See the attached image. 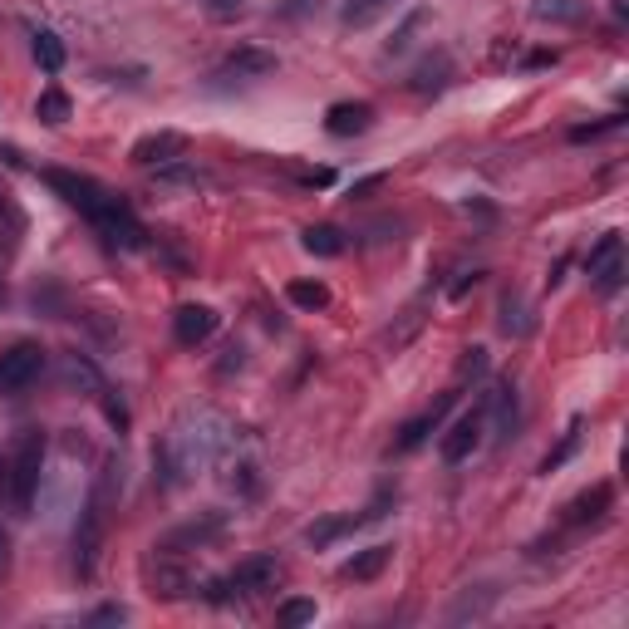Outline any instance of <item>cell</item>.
<instances>
[{
  "mask_svg": "<svg viewBox=\"0 0 629 629\" xmlns=\"http://www.w3.org/2000/svg\"><path fill=\"white\" fill-rule=\"evenodd\" d=\"M45 187L59 192L74 212H84L89 217V227L104 236V246H114V251H138L143 246V227H138V217H133V207L114 197L109 187H99L94 177H79V172H64V168H45Z\"/></svg>",
  "mask_w": 629,
  "mask_h": 629,
  "instance_id": "6da1fadb",
  "label": "cell"
},
{
  "mask_svg": "<svg viewBox=\"0 0 629 629\" xmlns=\"http://www.w3.org/2000/svg\"><path fill=\"white\" fill-rule=\"evenodd\" d=\"M40 467H45V433L25 428L5 458V512L10 516H30V502L40 492Z\"/></svg>",
  "mask_w": 629,
  "mask_h": 629,
  "instance_id": "7a4b0ae2",
  "label": "cell"
},
{
  "mask_svg": "<svg viewBox=\"0 0 629 629\" xmlns=\"http://www.w3.org/2000/svg\"><path fill=\"white\" fill-rule=\"evenodd\" d=\"M109 487H114V462L104 467L99 487L89 492L84 512H79V526H74V575L79 580H94V566H99V546H104V521H109Z\"/></svg>",
  "mask_w": 629,
  "mask_h": 629,
  "instance_id": "3957f363",
  "label": "cell"
},
{
  "mask_svg": "<svg viewBox=\"0 0 629 629\" xmlns=\"http://www.w3.org/2000/svg\"><path fill=\"white\" fill-rule=\"evenodd\" d=\"M281 561L276 556H246L227 580H212V600H231V595H266L281 585Z\"/></svg>",
  "mask_w": 629,
  "mask_h": 629,
  "instance_id": "277c9868",
  "label": "cell"
},
{
  "mask_svg": "<svg viewBox=\"0 0 629 629\" xmlns=\"http://www.w3.org/2000/svg\"><path fill=\"white\" fill-rule=\"evenodd\" d=\"M45 374V349L40 344H15L0 354V394H25Z\"/></svg>",
  "mask_w": 629,
  "mask_h": 629,
  "instance_id": "5b68a950",
  "label": "cell"
},
{
  "mask_svg": "<svg viewBox=\"0 0 629 629\" xmlns=\"http://www.w3.org/2000/svg\"><path fill=\"white\" fill-rule=\"evenodd\" d=\"M482 433H487V403H477V408H467L458 423L448 428V438L438 443V453L443 462H467L477 448H482Z\"/></svg>",
  "mask_w": 629,
  "mask_h": 629,
  "instance_id": "8992f818",
  "label": "cell"
},
{
  "mask_svg": "<svg viewBox=\"0 0 629 629\" xmlns=\"http://www.w3.org/2000/svg\"><path fill=\"white\" fill-rule=\"evenodd\" d=\"M585 271H590V281L605 290H620L625 286V241L610 231V236H600L595 246H590V261H585Z\"/></svg>",
  "mask_w": 629,
  "mask_h": 629,
  "instance_id": "52a82bcc",
  "label": "cell"
},
{
  "mask_svg": "<svg viewBox=\"0 0 629 629\" xmlns=\"http://www.w3.org/2000/svg\"><path fill=\"white\" fill-rule=\"evenodd\" d=\"M177 158H187V133H177V128H158V133L133 143V163L148 172L163 168V163H177Z\"/></svg>",
  "mask_w": 629,
  "mask_h": 629,
  "instance_id": "ba28073f",
  "label": "cell"
},
{
  "mask_svg": "<svg viewBox=\"0 0 629 629\" xmlns=\"http://www.w3.org/2000/svg\"><path fill=\"white\" fill-rule=\"evenodd\" d=\"M172 335H177V344L197 349L202 340L217 335V310H212V305H177V315H172Z\"/></svg>",
  "mask_w": 629,
  "mask_h": 629,
  "instance_id": "9c48e42d",
  "label": "cell"
},
{
  "mask_svg": "<svg viewBox=\"0 0 629 629\" xmlns=\"http://www.w3.org/2000/svg\"><path fill=\"white\" fill-rule=\"evenodd\" d=\"M369 123H374V109H369V104H330V114H325V133H335V138H354V133H369Z\"/></svg>",
  "mask_w": 629,
  "mask_h": 629,
  "instance_id": "30bf717a",
  "label": "cell"
},
{
  "mask_svg": "<svg viewBox=\"0 0 629 629\" xmlns=\"http://www.w3.org/2000/svg\"><path fill=\"white\" fill-rule=\"evenodd\" d=\"M227 74H236V79H266V74H276V55L261 50V45H241V50L227 55Z\"/></svg>",
  "mask_w": 629,
  "mask_h": 629,
  "instance_id": "8fae6325",
  "label": "cell"
},
{
  "mask_svg": "<svg viewBox=\"0 0 629 629\" xmlns=\"http://www.w3.org/2000/svg\"><path fill=\"white\" fill-rule=\"evenodd\" d=\"M610 502H615V487L610 482H595L585 497H575L571 507H566V521L571 526H585V521H600V516L610 512Z\"/></svg>",
  "mask_w": 629,
  "mask_h": 629,
  "instance_id": "7c38bea8",
  "label": "cell"
},
{
  "mask_svg": "<svg viewBox=\"0 0 629 629\" xmlns=\"http://www.w3.org/2000/svg\"><path fill=\"white\" fill-rule=\"evenodd\" d=\"M453 403H458V389H453V394H443V399L433 403V413H423V418L403 423V433H399V448H403V453H413V448H418V443H423V438H428V433L438 428V418H443V413H448Z\"/></svg>",
  "mask_w": 629,
  "mask_h": 629,
  "instance_id": "4fadbf2b",
  "label": "cell"
},
{
  "mask_svg": "<svg viewBox=\"0 0 629 629\" xmlns=\"http://www.w3.org/2000/svg\"><path fill=\"white\" fill-rule=\"evenodd\" d=\"M222 531V516H207V521H187V526H177L168 541H163V551H182V546H207L212 536Z\"/></svg>",
  "mask_w": 629,
  "mask_h": 629,
  "instance_id": "5bb4252c",
  "label": "cell"
},
{
  "mask_svg": "<svg viewBox=\"0 0 629 629\" xmlns=\"http://www.w3.org/2000/svg\"><path fill=\"white\" fill-rule=\"evenodd\" d=\"M64 384L69 389H84V394H104V379H99V369L84 359V354H64Z\"/></svg>",
  "mask_w": 629,
  "mask_h": 629,
  "instance_id": "9a60e30c",
  "label": "cell"
},
{
  "mask_svg": "<svg viewBox=\"0 0 629 629\" xmlns=\"http://www.w3.org/2000/svg\"><path fill=\"white\" fill-rule=\"evenodd\" d=\"M359 521H364V516H354V512H349V516H320V521L305 531V541H310L315 551H325V546H335V541H340L344 531H354Z\"/></svg>",
  "mask_w": 629,
  "mask_h": 629,
  "instance_id": "2e32d148",
  "label": "cell"
},
{
  "mask_svg": "<svg viewBox=\"0 0 629 629\" xmlns=\"http://www.w3.org/2000/svg\"><path fill=\"white\" fill-rule=\"evenodd\" d=\"M389 561H394V546H369V551H359L354 561H344V580H374Z\"/></svg>",
  "mask_w": 629,
  "mask_h": 629,
  "instance_id": "e0dca14e",
  "label": "cell"
},
{
  "mask_svg": "<svg viewBox=\"0 0 629 629\" xmlns=\"http://www.w3.org/2000/svg\"><path fill=\"white\" fill-rule=\"evenodd\" d=\"M30 50H35L45 74H59V69H64V40H59L55 30H30Z\"/></svg>",
  "mask_w": 629,
  "mask_h": 629,
  "instance_id": "ac0fdd59",
  "label": "cell"
},
{
  "mask_svg": "<svg viewBox=\"0 0 629 629\" xmlns=\"http://www.w3.org/2000/svg\"><path fill=\"white\" fill-rule=\"evenodd\" d=\"M153 182H158V187H202V182H207V172L197 168V163H187V158H177V163L153 168Z\"/></svg>",
  "mask_w": 629,
  "mask_h": 629,
  "instance_id": "d6986e66",
  "label": "cell"
},
{
  "mask_svg": "<svg viewBox=\"0 0 629 629\" xmlns=\"http://www.w3.org/2000/svg\"><path fill=\"white\" fill-rule=\"evenodd\" d=\"M531 15H536V20H551V25H580V20H585V0H536Z\"/></svg>",
  "mask_w": 629,
  "mask_h": 629,
  "instance_id": "ffe728a7",
  "label": "cell"
},
{
  "mask_svg": "<svg viewBox=\"0 0 629 629\" xmlns=\"http://www.w3.org/2000/svg\"><path fill=\"white\" fill-rule=\"evenodd\" d=\"M69 114H74V104H69V94H64V89H45V94L35 99V118H40V123H50V128L69 123Z\"/></svg>",
  "mask_w": 629,
  "mask_h": 629,
  "instance_id": "44dd1931",
  "label": "cell"
},
{
  "mask_svg": "<svg viewBox=\"0 0 629 629\" xmlns=\"http://www.w3.org/2000/svg\"><path fill=\"white\" fill-rule=\"evenodd\" d=\"M286 300L295 310H325V305H330V290L320 286V281H290Z\"/></svg>",
  "mask_w": 629,
  "mask_h": 629,
  "instance_id": "7402d4cb",
  "label": "cell"
},
{
  "mask_svg": "<svg viewBox=\"0 0 629 629\" xmlns=\"http://www.w3.org/2000/svg\"><path fill=\"white\" fill-rule=\"evenodd\" d=\"M389 5H394V0H344L340 20H344V25H354V30H364V25H374Z\"/></svg>",
  "mask_w": 629,
  "mask_h": 629,
  "instance_id": "603a6c76",
  "label": "cell"
},
{
  "mask_svg": "<svg viewBox=\"0 0 629 629\" xmlns=\"http://www.w3.org/2000/svg\"><path fill=\"white\" fill-rule=\"evenodd\" d=\"M300 241H305L310 256H340L344 251V231L340 227H310Z\"/></svg>",
  "mask_w": 629,
  "mask_h": 629,
  "instance_id": "cb8c5ba5",
  "label": "cell"
},
{
  "mask_svg": "<svg viewBox=\"0 0 629 629\" xmlns=\"http://www.w3.org/2000/svg\"><path fill=\"white\" fill-rule=\"evenodd\" d=\"M423 25H428V10H423V5H418V10H408V20L399 25V35L389 40V55H403V50L413 45V35H418Z\"/></svg>",
  "mask_w": 629,
  "mask_h": 629,
  "instance_id": "d4e9b609",
  "label": "cell"
},
{
  "mask_svg": "<svg viewBox=\"0 0 629 629\" xmlns=\"http://www.w3.org/2000/svg\"><path fill=\"white\" fill-rule=\"evenodd\" d=\"M502 330H507V335H526V330H531L521 295H507V300H502Z\"/></svg>",
  "mask_w": 629,
  "mask_h": 629,
  "instance_id": "484cf974",
  "label": "cell"
},
{
  "mask_svg": "<svg viewBox=\"0 0 629 629\" xmlns=\"http://www.w3.org/2000/svg\"><path fill=\"white\" fill-rule=\"evenodd\" d=\"M482 369H487V349H482V344H472V349L458 359V384H453V389H462L467 379H477Z\"/></svg>",
  "mask_w": 629,
  "mask_h": 629,
  "instance_id": "4316f807",
  "label": "cell"
},
{
  "mask_svg": "<svg viewBox=\"0 0 629 629\" xmlns=\"http://www.w3.org/2000/svg\"><path fill=\"white\" fill-rule=\"evenodd\" d=\"M443 74H448V59H438V64H423L408 84L418 89V94H428V89H443Z\"/></svg>",
  "mask_w": 629,
  "mask_h": 629,
  "instance_id": "83f0119b",
  "label": "cell"
},
{
  "mask_svg": "<svg viewBox=\"0 0 629 629\" xmlns=\"http://www.w3.org/2000/svg\"><path fill=\"white\" fill-rule=\"evenodd\" d=\"M276 620H281V625H310V620H315V600H286V605L276 610Z\"/></svg>",
  "mask_w": 629,
  "mask_h": 629,
  "instance_id": "f1b7e54d",
  "label": "cell"
},
{
  "mask_svg": "<svg viewBox=\"0 0 629 629\" xmlns=\"http://www.w3.org/2000/svg\"><path fill=\"white\" fill-rule=\"evenodd\" d=\"M575 448H580V428H571V433L561 438V448H556V453H546V462H541V472H556V467H566V462L575 458Z\"/></svg>",
  "mask_w": 629,
  "mask_h": 629,
  "instance_id": "f546056e",
  "label": "cell"
},
{
  "mask_svg": "<svg viewBox=\"0 0 629 629\" xmlns=\"http://www.w3.org/2000/svg\"><path fill=\"white\" fill-rule=\"evenodd\" d=\"M418 330H423V305H413V310L403 315V325H399V330H389V344H394V349H403V344L413 340Z\"/></svg>",
  "mask_w": 629,
  "mask_h": 629,
  "instance_id": "4dcf8cb0",
  "label": "cell"
},
{
  "mask_svg": "<svg viewBox=\"0 0 629 629\" xmlns=\"http://www.w3.org/2000/svg\"><path fill=\"white\" fill-rule=\"evenodd\" d=\"M625 118L615 114V118H605V123H585V128H571V143H590V138H605V133H615Z\"/></svg>",
  "mask_w": 629,
  "mask_h": 629,
  "instance_id": "1f68e13d",
  "label": "cell"
},
{
  "mask_svg": "<svg viewBox=\"0 0 629 629\" xmlns=\"http://www.w3.org/2000/svg\"><path fill=\"white\" fill-rule=\"evenodd\" d=\"M389 182V172H369V177H359L354 187H349V197H369V192H379Z\"/></svg>",
  "mask_w": 629,
  "mask_h": 629,
  "instance_id": "d6a6232c",
  "label": "cell"
},
{
  "mask_svg": "<svg viewBox=\"0 0 629 629\" xmlns=\"http://www.w3.org/2000/svg\"><path fill=\"white\" fill-rule=\"evenodd\" d=\"M123 620H128V610H123V605H104V610H94V615H89V625H123Z\"/></svg>",
  "mask_w": 629,
  "mask_h": 629,
  "instance_id": "836d02e7",
  "label": "cell"
},
{
  "mask_svg": "<svg viewBox=\"0 0 629 629\" xmlns=\"http://www.w3.org/2000/svg\"><path fill=\"white\" fill-rule=\"evenodd\" d=\"M202 5H207L212 15H222V20H227V15H241V5H246V0H202Z\"/></svg>",
  "mask_w": 629,
  "mask_h": 629,
  "instance_id": "e575fe53",
  "label": "cell"
},
{
  "mask_svg": "<svg viewBox=\"0 0 629 629\" xmlns=\"http://www.w3.org/2000/svg\"><path fill=\"white\" fill-rule=\"evenodd\" d=\"M300 182H305V187H330V182H335V172H330V168H315V172H300Z\"/></svg>",
  "mask_w": 629,
  "mask_h": 629,
  "instance_id": "d590c367",
  "label": "cell"
},
{
  "mask_svg": "<svg viewBox=\"0 0 629 629\" xmlns=\"http://www.w3.org/2000/svg\"><path fill=\"white\" fill-rule=\"evenodd\" d=\"M546 64H556V50H531L526 55V69H546Z\"/></svg>",
  "mask_w": 629,
  "mask_h": 629,
  "instance_id": "8d00e7d4",
  "label": "cell"
},
{
  "mask_svg": "<svg viewBox=\"0 0 629 629\" xmlns=\"http://www.w3.org/2000/svg\"><path fill=\"white\" fill-rule=\"evenodd\" d=\"M477 281H482V276H477V271H467V276H462V281H458L453 290H448V295H453V300H462V295H467V290L477 286Z\"/></svg>",
  "mask_w": 629,
  "mask_h": 629,
  "instance_id": "74e56055",
  "label": "cell"
},
{
  "mask_svg": "<svg viewBox=\"0 0 629 629\" xmlns=\"http://www.w3.org/2000/svg\"><path fill=\"white\" fill-rule=\"evenodd\" d=\"M0 502H5V458H0Z\"/></svg>",
  "mask_w": 629,
  "mask_h": 629,
  "instance_id": "f35d334b",
  "label": "cell"
},
{
  "mask_svg": "<svg viewBox=\"0 0 629 629\" xmlns=\"http://www.w3.org/2000/svg\"><path fill=\"white\" fill-rule=\"evenodd\" d=\"M0 575H5V536H0Z\"/></svg>",
  "mask_w": 629,
  "mask_h": 629,
  "instance_id": "ab89813d",
  "label": "cell"
}]
</instances>
